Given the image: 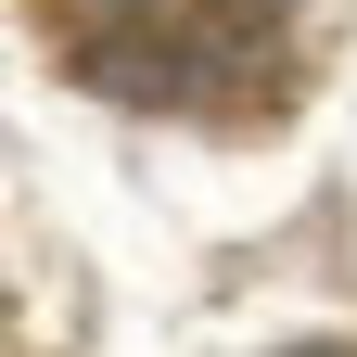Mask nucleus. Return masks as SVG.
Wrapping results in <instances>:
<instances>
[{"mask_svg": "<svg viewBox=\"0 0 357 357\" xmlns=\"http://www.w3.org/2000/svg\"><path fill=\"white\" fill-rule=\"evenodd\" d=\"M64 64L153 115H255L294 77V0H38Z\"/></svg>", "mask_w": 357, "mask_h": 357, "instance_id": "f257e3e1", "label": "nucleus"}, {"mask_svg": "<svg viewBox=\"0 0 357 357\" xmlns=\"http://www.w3.org/2000/svg\"><path fill=\"white\" fill-rule=\"evenodd\" d=\"M294 357H357V344H294Z\"/></svg>", "mask_w": 357, "mask_h": 357, "instance_id": "f03ea898", "label": "nucleus"}]
</instances>
